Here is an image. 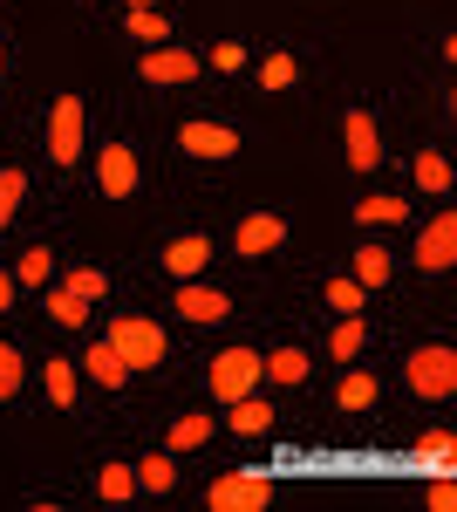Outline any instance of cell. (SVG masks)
Returning <instances> with one entry per match:
<instances>
[{"label": "cell", "instance_id": "6da1fadb", "mask_svg": "<svg viewBox=\"0 0 457 512\" xmlns=\"http://www.w3.org/2000/svg\"><path fill=\"white\" fill-rule=\"evenodd\" d=\"M116 355H123V369L137 376V369H157L164 362V328L157 321H144V315H123V321H110V335H103Z\"/></svg>", "mask_w": 457, "mask_h": 512}, {"label": "cell", "instance_id": "7a4b0ae2", "mask_svg": "<svg viewBox=\"0 0 457 512\" xmlns=\"http://www.w3.org/2000/svg\"><path fill=\"white\" fill-rule=\"evenodd\" d=\"M205 383H212L219 403H239L246 390H260V349H219L212 369H205Z\"/></svg>", "mask_w": 457, "mask_h": 512}, {"label": "cell", "instance_id": "3957f363", "mask_svg": "<svg viewBox=\"0 0 457 512\" xmlns=\"http://www.w3.org/2000/svg\"><path fill=\"white\" fill-rule=\"evenodd\" d=\"M82 137H89V117H82V96H55L48 103V164H76Z\"/></svg>", "mask_w": 457, "mask_h": 512}, {"label": "cell", "instance_id": "277c9868", "mask_svg": "<svg viewBox=\"0 0 457 512\" xmlns=\"http://www.w3.org/2000/svg\"><path fill=\"white\" fill-rule=\"evenodd\" d=\"M410 390H417L423 403L451 396V390H457V349L430 342V349H417V355H410Z\"/></svg>", "mask_w": 457, "mask_h": 512}, {"label": "cell", "instance_id": "5b68a950", "mask_svg": "<svg viewBox=\"0 0 457 512\" xmlns=\"http://www.w3.org/2000/svg\"><path fill=\"white\" fill-rule=\"evenodd\" d=\"M267 499H273V485H267V478H246V472L205 485V506H212V512H267Z\"/></svg>", "mask_w": 457, "mask_h": 512}, {"label": "cell", "instance_id": "8992f818", "mask_svg": "<svg viewBox=\"0 0 457 512\" xmlns=\"http://www.w3.org/2000/svg\"><path fill=\"white\" fill-rule=\"evenodd\" d=\"M417 267L423 274H451L457 267V212H437L417 233Z\"/></svg>", "mask_w": 457, "mask_h": 512}, {"label": "cell", "instance_id": "52a82bcc", "mask_svg": "<svg viewBox=\"0 0 457 512\" xmlns=\"http://www.w3.org/2000/svg\"><path fill=\"white\" fill-rule=\"evenodd\" d=\"M178 151L185 158H205V164H226V158H239V130H226V123H185L178 130Z\"/></svg>", "mask_w": 457, "mask_h": 512}, {"label": "cell", "instance_id": "ba28073f", "mask_svg": "<svg viewBox=\"0 0 457 512\" xmlns=\"http://www.w3.org/2000/svg\"><path fill=\"white\" fill-rule=\"evenodd\" d=\"M287 239V219H273V212H246L239 226H232V253H246V260H260Z\"/></svg>", "mask_w": 457, "mask_h": 512}, {"label": "cell", "instance_id": "9c48e42d", "mask_svg": "<svg viewBox=\"0 0 457 512\" xmlns=\"http://www.w3.org/2000/svg\"><path fill=\"white\" fill-rule=\"evenodd\" d=\"M342 137H348V171H376L382 164V137H376V117L369 110H348Z\"/></svg>", "mask_w": 457, "mask_h": 512}, {"label": "cell", "instance_id": "30bf717a", "mask_svg": "<svg viewBox=\"0 0 457 512\" xmlns=\"http://www.w3.org/2000/svg\"><path fill=\"white\" fill-rule=\"evenodd\" d=\"M96 185H103V198H130L137 192V151H130V144H103Z\"/></svg>", "mask_w": 457, "mask_h": 512}, {"label": "cell", "instance_id": "8fae6325", "mask_svg": "<svg viewBox=\"0 0 457 512\" xmlns=\"http://www.w3.org/2000/svg\"><path fill=\"white\" fill-rule=\"evenodd\" d=\"M137 69H144V82L171 89V82H191L198 69H205V62H198V55H185V48H151V55L137 62Z\"/></svg>", "mask_w": 457, "mask_h": 512}, {"label": "cell", "instance_id": "7c38bea8", "mask_svg": "<svg viewBox=\"0 0 457 512\" xmlns=\"http://www.w3.org/2000/svg\"><path fill=\"white\" fill-rule=\"evenodd\" d=\"M205 267H212V239L205 233H178L171 246H164V274L191 280V274H205Z\"/></svg>", "mask_w": 457, "mask_h": 512}, {"label": "cell", "instance_id": "4fadbf2b", "mask_svg": "<svg viewBox=\"0 0 457 512\" xmlns=\"http://www.w3.org/2000/svg\"><path fill=\"white\" fill-rule=\"evenodd\" d=\"M178 315L185 321H226L232 301L219 294V287H205V280H185V287H178Z\"/></svg>", "mask_w": 457, "mask_h": 512}, {"label": "cell", "instance_id": "5bb4252c", "mask_svg": "<svg viewBox=\"0 0 457 512\" xmlns=\"http://www.w3.org/2000/svg\"><path fill=\"white\" fill-rule=\"evenodd\" d=\"M226 424H232L239 437H267V431H273V403H267V396H253V390H246L239 403H226Z\"/></svg>", "mask_w": 457, "mask_h": 512}, {"label": "cell", "instance_id": "9a60e30c", "mask_svg": "<svg viewBox=\"0 0 457 512\" xmlns=\"http://www.w3.org/2000/svg\"><path fill=\"white\" fill-rule=\"evenodd\" d=\"M260 383H307V349H273V355H260Z\"/></svg>", "mask_w": 457, "mask_h": 512}, {"label": "cell", "instance_id": "2e32d148", "mask_svg": "<svg viewBox=\"0 0 457 512\" xmlns=\"http://www.w3.org/2000/svg\"><path fill=\"white\" fill-rule=\"evenodd\" d=\"M82 369H89V376H96L103 390H123V383H130V369H123V355H116L110 342H96V349L82 355Z\"/></svg>", "mask_w": 457, "mask_h": 512}, {"label": "cell", "instance_id": "e0dca14e", "mask_svg": "<svg viewBox=\"0 0 457 512\" xmlns=\"http://www.w3.org/2000/svg\"><path fill=\"white\" fill-rule=\"evenodd\" d=\"M212 417H205V410H191V417H178V424H171V437H164V444H171V451H198V444H212Z\"/></svg>", "mask_w": 457, "mask_h": 512}, {"label": "cell", "instance_id": "ac0fdd59", "mask_svg": "<svg viewBox=\"0 0 457 512\" xmlns=\"http://www.w3.org/2000/svg\"><path fill=\"white\" fill-rule=\"evenodd\" d=\"M96 499H110V506L137 499V465H103V478H96Z\"/></svg>", "mask_w": 457, "mask_h": 512}, {"label": "cell", "instance_id": "d6986e66", "mask_svg": "<svg viewBox=\"0 0 457 512\" xmlns=\"http://www.w3.org/2000/svg\"><path fill=\"white\" fill-rule=\"evenodd\" d=\"M48 280H55V260H48V246H28V253H21V267H14V287H48Z\"/></svg>", "mask_w": 457, "mask_h": 512}, {"label": "cell", "instance_id": "ffe728a7", "mask_svg": "<svg viewBox=\"0 0 457 512\" xmlns=\"http://www.w3.org/2000/svg\"><path fill=\"white\" fill-rule=\"evenodd\" d=\"M451 158H444V151H423L417 158V192H451Z\"/></svg>", "mask_w": 457, "mask_h": 512}, {"label": "cell", "instance_id": "44dd1931", "mask_svg": "<svg viewBox=\"0 0 457 512\" xmlns=\"http://www.w3.org/2000/svg\"><path fill=\"white\" fill-rule=\"evenodd\" d=\"M389 274H396V260H389L382 246H362V253H355V280H362L369 294H376V287H382Z\"/></svg>", "mask_w": 457, "mask_h": 512}, {"label": "cell", "instance_id": "7402d4cb", "mask_svg": "<svg viewBox=\"0 0 457 512\" xmlns=\"http://www.w3.org/2000/svg\"><path fill=\"white\" fill-rule=\"evenodd\" d=\"M335 403H342V410H369V403H376V376H369V369H348Z\"/></svg>", "mask_w": 457, "mask_h": 512}, {"label": "cell", "instance_id": "603a6c76", "mask_svg": "<svg viewBox=\"0 0 457 512\" xmlns=\"http://www.w3.org/2000/svg\"><path fill=\"white\" fill-rule=\"evenodd\" d=\"M355 219H362V226H403V219H410V205H403V198H362V205H355Z\"/></svg>", "mask_w": 457, "mask_h": 512}, {"label": "cell", "instance_id": "cb8c5ba5", "mask_svg": "<svg viewBox=\"0 0 457 512\" xmlns=\"http://www.w3.org/2000/svg\"><path fill=\"white\" fill-rule=\"evenodd\" d=\"M362 342H369V328H362L355 315H342V328L328 335V355H335V362H355V355H362Z\"/></svg>", "mask_w": 457, "mask_h": 512}, {"label": "cell", "instance_id": "d4e9b609", "mask_svg": "<svg viewBox=\"0 0 457 512\" xmlns=\"http://www.w3.org/2000/svg\"><path fill=\"white\" fill-rule=\"evenodd\" d=\"M362 294H369V287H362L355 274H342V280H328V287H321V301H328L335 315H355V308H362Z\"/></svg>", "mask_w": 457, "mask_h": 512}, {"label": "cell", "instance_id": "484cf974", "mask_svg": "<svg viewBox=\"0 0 457 512\" xmlns=\"http://www.w3.org/2000/svg\"><path fill=\"white\" fill-rule=\"evenodd\" d=\"M41 294H48V315L62 321V328H82V315H89V301H76V294H69V287H55V280H48Z\"/></svg>", "mask_w": 457, "mask_h": 512}, {"label": "cell", "instance_id": "4316f807", "mask_svg": "<svg viewBox=\"0 0 457 512\" xmlns=\"http://www.w3.org/2000/svg\"><path fill=\"white\" fill-rule=\"evenodd\" d=\"M130 35L151 41V48H164V35H171V21L157 14V7H130Z\"/></svg>", "mask_w": 457, "mask_h": 512}, {"label": "cell", "instance_id": "83f0119b", "mask_svg": "<svg viewBox=\"0 0 457 512\" xmlns=\"http://www.w3.org/2000/svg\"><path fill=\"white\" fill-rule=\"evenodd\" d=\"M294 82H301V62L294 55H267L260 62V89H294Z\"/></svg>", "mask_w": 457, "mask_h": 512}, {"label": "cell", "instance_id": "f1b7e54d", "mask_svg": "<svg viewBox=\"0 0 457 512\" xmlns=\"http://www.w3.org/2000/svg\"><path fill=\"white\" fill-rule=\"evenodd\" d=\"M21 198H28V171H14V164H7V171H0V226L21 212Z\"/></svg>", "mask_w": 457, "mask_h": 512}, {"label": "cell", "instance_id": "f546056e", "mask_svg": "<svg viewBox=\"0 0 457 512\" xmlns=\"http://www.w3.org/2000/svg\"><path fill=\"white\" fill-rule=\"evenodd\" d=\"M171 485H178V472H171V458H144V465H137V492H171Z\"/></svg>", "mask_w": 457, "mask_h": 512}, {"label": "cell", "instance_id": "4dcf8cb0", "mask_svg": "<svg viewBox=\"0 0 457 512\" xmlns=\"http://www.w3.org/2000/svg\"><path fill=\"white\" fill-rule=\"evenodd\" d=\"M48 403H62V410L76 403V369L69 362H48Z\"/></svg>", "mask_w": 457, "mask_h": 512}, {"label": "cell", "instance_id": "1f68e13d", "mask_svg": "<svg viewBox=\"0 0 457 512\" xmlns=\"http://www.w3.org/2000/svg\"><path fill=\"white\" fill-rule=\"evenodd\" d=\"M14 390H21V349H14V342H0V403H7Z\"/></svg>", "mask_w": 457, "mask_h": 512}, {"label": "cell", "instance_id": "d6a6232c", "mask_svg": "<svg viewBox=\"0 0 457 512\" xmlns=\"http://www.w3.org/2000/svg\"><path fill=\"white\" fill-rule=\"evenodd\" d=\"M62 287H69L76 301H96V294H103V274H96V267H76V274H62Z\"/></svg>", "mask_w": 457, "mask_h": 512}, {"label": "cell", "instance_id": "836d02e7", "mask_svg": "<svg viewBox=\"0 0 457 512\" xmlns=\"http://www.w3.org/2000/svg\"><path fill=\"white\" fill-rule=\"evenodd\" d=\"M212 69H219V76L246 69V48H239V41H219V48H212Z\"/></svg>", "mask_w": 457, "mask_h": 512}, {"label": "cell", "instance_id": "e575fe53", "mask_svg": "<svg viewBox=\"0 0 457 512\" xmlns=\"http://www.w3.org/2000/svg\"><path fill=\"white\" fill-rule=\"evenodd\" d=\"M423 499H430V512H451V506H457V492H451V485H430Z\"/></svg>", "mask_w": 457, "mask_h": 512}, {"label": "cell", "instance_id": "d590c367", "mask_svg": "<svg viewBox=\"0 0 457 512\" xmlns=\"http://www.w3.org/2000/svg\"><path fill=\"white\" fill-rule=\"evenodd\" d=\"M7 308H14V274L0 267V315H7Z\"/></svg>", "mask_w": 457, "mask_h": 512}, {"label": "cell", "instance_id": "8d00e7d4", "mask_svg": "<svg viewBox=\"0 0 457 512\" xmlns=\"http://www.w3.org/2000/svg\"><path fill=\"white\" fill-rule=\"evenodd\" d=\"M130 7H151V0H130Z\"/></svg>", "mask_w": 457, "mask_h": 512}, {"label": "cell", "instance_id": "74e56055", "mask_svg": "<svg viewBox=\"0 0 457 512\" xmlns=\"http://www.w3.org/2000/svg\"><path fill=\"white\" fill-rule=\"evenodd\" d=\"M0 62H7V41H0Z\"/></svg>", "mask_w": 457, "mask_h": 512}]
</instances>
